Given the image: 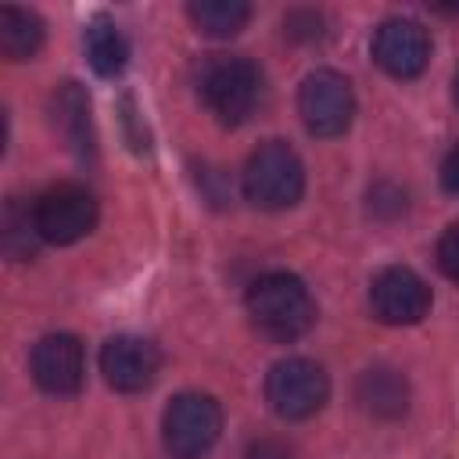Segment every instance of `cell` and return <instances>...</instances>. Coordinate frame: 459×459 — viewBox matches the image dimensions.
<instances>
[{
    "mask_svg": "<svg viewBox=\"0 0 459 459\" xmlns=\"http://www.w3.org/2000/svg\"><path fill=\"white\" fill-rule=\"evenodd\" d=\"M32 380L47 394H75L86 380V351L75 333H47L32 348Z\"/></svg>",
    "mask_w": 459,
    "mask_h": 459,
    "instance_id": "obj_10",
    "label": "cell"
},
{
    "mask_svg": "<svg viewBox=\"0 0 459 459\" xmlns=\"http://www.w3.org/2000/svg\"><path fill=\"white\" fill-rule=\"evenodd\" d=\"M369 308L387 326H412L430 312V287L409 265H387L369 283Z\"/></svg>",
    "mask_w": 459,
    "mask_h": 459,
    "instance_id": "obj_8",
    "label": "cell"
},
{
    "mask_svg": "<svg viewBox=\"0 0 459 459\" xmlns=\"http://www.w3.org/2000/svg\"><path fill=\"white\" fill-rule=\"evenodd\" d=\"M247 316L273 341H298L316 323V301L294 273H265L247 287Z\"/></svg>",
    "mask_w": 459,
    "mask_h": 459,
    "instance_id": "obj_1",
    "label": "cell"
},
{
    "mask_svg": "<svg viewBox=\"0 0 459 459\" xmlns=\"http://www.w3.org/2000/svg\"><path fill=\"white\" fill-rule=\"evenodd\" d=\"M36 233L47 244H75L97 226V201L79 183H57L32 201Z\"/></svg>",
    "mask_w": 459,
    "mask_h": 459,
    "instance_id": "obj_7",
    "label": "cell"
},
{
    "mask_svg": "<svg viewBox=\"0 0 459 459\" xmlns=\"http://www.w3.org/2000/svg\"><path fill=\"white\" fill-rule=\"evenodd\" d=\"M441 186L448 190V194H459V143L445 154V161H441Z\"/></svg>",
    "mask_w": 459,
    "mask_h": 459,
    "instance_id": "obj_20",
    "label": "cell"
},
{
    "mask_svg": "<svg viewBox=\"0 0 459 459\" xmlns=\"http://www.w3.org/2000/svg\"><path fill=\"white\" fill-rule=\"evenodd\" d=\"M265 398L276 416L283 420H308L316 416L330 398V380L319 362L290 355L280 359L265 377Z\"/></svg>",
    "mask_w": 459,
    "mask_h": 459,
    "instance_id": "obj_5",
    "label": "cell"
},
{
    "mask_svg": "<svg viewBox=\"0 0 459 459\" xmlns=\"http://www.w3.org/2000/svg\"><path fill=\"white\" fill-rule=\"evenodd\" d=\"M301 194H305V165L294 147H287L283 140H269L247 158L244 197L255 208L283 212V208H294Z\"/></svg>",
    "mask_w": 459,
    "mask_h": 459,
    "instance_id": "obj_2",
    "label": "cell"
},
{
    "mask_svg": "<svg viewBox=\"0 0 459 459\" xmlns=\"http://www.w3.org/2000/svg\"><path fill=\"white\" fill-rule=\"evenodd\" d=\"M36 244H39V233H36L32 208H22L18 201H11L7 215H4V247H7V255L29 258V255H36Z\"/></svg>",
    "mask_w": 459,
    "mask_h": 459,
    "instance_id": "obj_17",
    "label": "cell"
},
{
    "mask_svg": "<svg viewBox=\"0 0 459 459\" xmlns=\"http://www.w3.org/2000/svg\"><path fill=\"white\" fill-rule=\"evenodd\" d=\"M359 402L366 412L373 416H402L405 405H409V387H405V377L398 369H387V366H373L359 377V387H355Z\"/></svg>",
    "mask_w": 459,
    "mask_h": 459,
    "instance_id": "obj_13",
    "label": "cell"
},
{
    "mask_svg": "<svg viewBox=\"0 0 459 459\" xmlns=\"http://www.w3.org/2000/svg\"><path fill=\"white\" fill-rule=\"evenodd\" d=\"M201 100L222 126H240L262 100V72L247 57H212L201 72Z\"/></svg>",
    "mask_w": 459,
    "mask_h": 459,
    "instance_id": "obj_3",
    "label": "cell"
},
{
    "mask_svg": "<svg viewBox=\"0 0 459 459\" xmlns=\"http://www.w3.org/2000/svg\"><path fill=\"white\" fill-rule=\"evenodd\" d=\"M86 61H90V68L97 72V75H118L122 68H126V61H129V43H126V36L118 32V25L115 22H108V18H93L90 25H86Z\"/></svg>",
    "mask_w": 459,
    "mask_h": 459,
    "instance_id": "obj_14",
    "label": "cell"
},
{
    "mask_svg": "<svg viewBox=\"0 0 459 459\" xmlns=\"http://www.w3.org/2000/svg\"><path fill=\"white\" fill-rule=\"evenodd\" d=\"M50 111H54V126L65 136V143L75 151V158H90L93 154V118H90V97L82 93L79 82H61L50 97Z\"/></svg>",
    "mask_w": 459,
    "mask_h": 459,
    "instance_id": "obj_12",
    "label": "cell"
},
{
    "mask_svg": "<svg viewBox=\"0 0 459 459\" xmlns=\"http://www.w3.org/2000/svg\"><path fill=\"white\" fill-rule=\"evenodd\" d=\"M298 111L312 136H341L355 118V93L351 82L333 68H316L305 75L298 90Z\"/></svg>",
    "mask_w": 459,
    "mask_h": 459,
    "instance_id": "obj_6",
    "label": "cell"
},
{
    "mask_svg": "<svg viewBox=\"0 0 459 459\" xmlns=\"http://www.w3.org/2000/svg\"><path fill=\"white\" fill-rule=\"evenodd\" d=\"M186 14L197 25V32L215 36V39H226V36H237L247 25L251 7L244 0H194L186 7Z\"/></svg>",
    "mask_w": 459,
    "mask_h": 459,
    "instance_id": "obj_16",
    "label": "cell"
},
{
    "mask_svg": "<svg viewBox=\"0 0 459 459\" xmlns=\"http://www.w3.org/2000/svg\"><path fill=\"white\" fill-rule=\"evenodd\" d=\"M158 369H161V355L143 337L118 333V337L104 341V348H100V373L115 391H126V394L147 391L154 384Z\"/></svg>",
    "mask_w": 459,
    "mask_h": 459,
    "instance_id": "obj_11",
    "label": "cell"
},
{
    "mask_svg": "<svg viewBox=\"0 0 459 459\" xmlns=\"http://www.w3.org/2000/svg\"><path fill=\"white\" fill-rule=\"evenodd\" d=\"M244 459H294V455H290V448H287L283 441L262 437V441H255V445L244 452Z\"/></svg>",
    "mask_w": 459,
    "mask_h": 459,
    "instance_id": "obj_19",
    "label": "cell"
},
{
    "mask_svg": "<svg viewBox=\"0 0 459 459\" xmlns=\"http://www.w3.org/2000/svg\"><path fill=\"white\" fill-rule=\"evenodd\" d=\"M437 269L452 280V283H459V226H448L441 237H437Z\"/></svg>",
    "mask_w": 459,
    "mask_h": 459,
    "instance_id": "obj_18",
    "label": "cell"
},
{
    "mask_svg": "<svg viewBox=\"0 0 459 459\" xmlns=\"http://www.w3.org/2000/svg\"><path fill=\"white\" fill-rule=\"evenodd\" d=\"M452 93H455V104H459V72H455V82H452Z\"/></svg>",
    "mask_w": 459,
    "mask_h": 459,
    "instance_id": "obj_21",
    "label": "cell"
},
{
    "mask_svg": "<svg viewBox=\"0 0 459 459\" xmlns=\"http://www.w3.org/2000/svg\"><path fill=\"white\" fill-rule=\"evenodd\" d=\"M222 434V409L212 394L183 391L165 405L161 437L176 459H201Z\"/></svg>",
    "mask_w": 459,
    "mask_h": 459,
    "instance_id": "obj_4",
    "label": "cell"
},
{
    "mask_svg": "<svg viewBox=\"0 0 459 459\" xmlns=\"http://www.w3.org/2000/svg\"><path fill=\"white\" fill-rule=\"evenodd\" d=\"M43 47V22L36 11L4 7L0 11V50L7 61H25Z\"/></svg>",
    "mask_w": 459,
    "mask_h": 459,
    "instance_id": "obj_15",
    "label": "cell"
},
{
    "mask_svg": "<svg viewBox=\"0 0 459 459\" xmlns=\"http://www.w3.org/2000/svg\"><path fill=\"white\" fill-rule=\"evenodd\" d=\"M373 61L394 79H416L430 61V36L412 18H387L373 32Z\"/></svg>",
    "mask_w": 459,
    "mask_h": 459,
    "instance_id": "obj_9",
    "label": "cell"
}]
</instances>
